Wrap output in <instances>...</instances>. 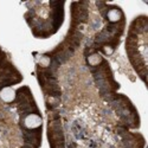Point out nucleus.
<instances>
[{"label":"nucleus","instance_id":"1","mask_svg":"<svg viewBox=\"0 0 148 148\" xmlns=\"http://www.w3.org/2000/svg\"><path fill=\"white\" fill-rule=\"evenodd\" d=\"M40 123H42V120L38 115H29L25 120V125L30 128L38 127V126H40Z\"/></svg>","mask_w":148,"mask_h":148}]
</instances>
